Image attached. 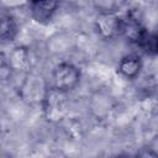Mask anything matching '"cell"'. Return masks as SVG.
Listing matches in <instances>:
<instances>
[{
    "label": "cell",
    "instance_id": "6da1fadb",
    "mask_svg": "<svg viewBox=\"0 0 158 158\" xmlns=\"http://www.w3.org/2000/svg\"><path fill=\"white\" fill-rule=\"evenodd\" d=\"M52 78H53L54 88L68 93L69 90H73L79 83L80 73L75 65H73L72 63L64 62V63L58 64L54 68Z\"/></svg>",
    "mask_w": 158,
    "mask_h": 158
},
{
    "label": "cell",
    "instance_id": "7a4b0ae2",
    "mask_svg": "<svg viewBox=\"0 0 158 158\" xmlns=\"http://www.w3.org/2000/svg\"><path fill=\"white\" fill-rule=\"evenodd\" d=\"M67 91L51 88L44 95V112L48 120L58 121L67 111Z\"/></svg>",
    "mask_w": 158,
    "mask_h": 158
},
{
    "label": "cell",
    "instance_id": "3957f363",
    "mask_svg": "<svg viewBox=\"0 0 158 158\" xmlns=\"http://www.w3.org/2000/svg\"><path fill=\"white\" fill-rule=\"evenodd\" d=\"M146 33L141 21L135 17L133 15H126L125 17H121L120 22V35L125 36L128 41L138 43L143 35Z\"/></svg>",
    "mask_w": 158,
    "mask_h": 158
},
{
    "label": "cell",
    "instance_id": "277c9868",
    "mask_svg": "<svg viewBox=\"0 0 158 158\" xmlns=\"http://www.w3.org/2000/svg\"><path fill=\"white\" fill-rule=\"evenodd\" d=\"M120 22L121 17L114 14H101L96 19V28L104 37H112L114 35H120Z\"/></svg>",
    "mask_w": 158,
    "mask_h": 158
},
{
    "label": "cell",
    "instance_id": "5b68a950",
    "mask_svg": "<svg viewBox=\"0 0 158 158\" xmlns=\"http://www.w3.org/2000/svg\"><path fill=\"white\" fill-rule=\"evenodd\" d=\"M58 0H32V14L37 21L51 19L56 11Z\"/></svg>",
    "mask_w": 158,
    "mask_h": 158
},
{
    "label": "cell",
    "instance_id": "8992f818",
    "mask_svg": "<svg viewBox=\"0 0 158 158\" xmlns=\"http://www.w3.org/2000/svg\"><path fill=\"white\" fill-rule=\"evenodd\" d=\"M141 69V60L136 56L123 57L118 63V72L126 78H135Z\"/></svg>",
    "mask_w": 158,
    "mask_h": 158
},
{
    "label": "cell",
    "instance_id": "52a82bcc",
    "mask_svg": "<svg viewBox=\"0 0 158 158\" xmlns=\"http://www.w3.org/2000/svg\"><path fill=\"white\" fill-rule=\"evenodd\" d=\"M16 22L14 21V19L10 16V15H2L1 16V30H0V33H1V38L4 41H12L16 36Z\"/></svg>",
    "mask_w": 158,
    "mask_h": 158
},
{
    "label": "cell",
    "instance_id": "ba28073f",
    "mask_svg": "<svg viewBox=\"0 0 158 158\" xmlns=\"http://www.w3.org/2000/svg\"><path fill=\"white\" fill-rule=\"evenodd\" d=\"M141 48L148 53V54H158V33L152 35V33H144L141 41L138 42Z\"/></svg>",
    "mask_w": 158,
    "mask_h": 158
},
{
    "label": "cell",
    "instance_id": "9c48e42d",
    "mask_svg": "<svg viewBox=\"0 0 158 158\" xmlns=\"http://www.w3.org/2000/svg\"><path fill=\"white\" fill-rule=\"evenodd\" d=\"M137 154H138V156H142V157H147V156H149V157H157V156H158L156 152H152V151H148V152L141 151V152H138Z\"/></svg>",
    "mask_w": 158,
    "mask_h": 158
}]
</instances>
